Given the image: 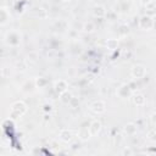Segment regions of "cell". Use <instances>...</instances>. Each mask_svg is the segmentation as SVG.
I'll return each instance as SVG.
<instances>
[{"instance_id":"44dd1931","label":"cell","mask_w":156,"mask_h":156,"mask_svg":"<svg viewBox=\"0 0 156 156\" xmlns=\"http://www.w3.org/2000/svg\"><path fill=\"white\" fill-rule=\"evenodd\" d=\"M84 31H86V32H93V31H94V25H93L92 22L86 23V25H84Z\"/></svg>"},{"instance_id":"9c48e42d","label":"cell","mask_w":156,"mask_h":156,"mask_svg":"<svg viewBox=\"0 0 156 156\" xmlns=\"http://www.w3.org/2000/svg\"><path fill=\"white\" fill-rule=\"evenodd\" d=\"M9 20H10V14L5 8H2V10H0V23L5 25Z\"/></svg>"},{"instance_id":"8992f818","label":"cell","mask_w":156,"mask_h":156,"mask_svg":"<svg viewBox=\"0 0 156 156\" xmlns=\"http://www.w3.org/2000/svg\"><path fill=\"white\" fill-rule=\"evenodd\" d=\"M152 25H154V21L151 20L150 16H143V17L140 18V27H142V28L149 29V28L152 27Z\"/></svg>"},{"instance_id":"7a4b0ae2","label":"cell","mask_w":156,"mask_h":156,"mask_svg":"<svg viewBox=\"0 0 156 156\" xmlns=\"http://www.w3.org/2000/svg\"><path fill=\"white\" fill-rule=\"evenodd\" d=\"M6 43L11 46H17L20 44V35L16 32H11L6 37Z\"/></svg>"},{"instance_id":"7402d4cb","label":"cell","mask_w":156,"mask_h":156,"mask_svg":"<svg viewBox=\"0 0 156 156\" xmlns=\"http://www.w3.org/2000/svg\"><path fill=\"white\" fill-rule=\"evenodd\" d=\"M148 136H149V139L151 140V142H155L156 143V132H150L149 134H148Z\"/></svg>"},{"instance_id":"5b68a950","label":"cell","mask_w":156,"mask_h":156,"mask_svg":"<svg viewBox=\"0 0 156 156\" xmlns=\"http://www.w3.org/2000/svg\"><path fill=\"white\" fill-rule=\"evenodd\" d=\"M60 139L65 143H70L73 139V132L70 129H64L60 132Z\"/></svg>"},{"instance_id":"484cf974","label":"cell","mask_w":156,"mask_h":156,"mask_svg":"<svg viewBox=\"0 0 156 156\" xmlns=\"http://www.w3.org/2000/svg\"><path fill=\"white\" fill-rule=\"evenodd\" d=\"M62 2H70V0H62Z\"/></svg>"},{"instance_id":"5bb4252c","label":"cell","mask_w":156,"mask_h":156,"mask_svg":"<svg viewBox=\"0 0 156 156\" xmlns=\"http://www.w3.org/2000/svg\"><path fill=\"white\" fill-rule=\"evenodd\" d=\"M90 135H92V133H90V130H89L88 128H83V129L80 132V136H81V139H82V140H87V139H89V138H90Z\"/></svg>"},{"instance_id":"603a6c76","label":"cell","mask_w":156,"mask_h":156,"mask_svg":"<svg viewBox=\"0 0 156 156\" xmlns=\"http://www.w3.org/2000/svg\"><path fill=\"white\" fill-rule=\"evenodd\" d=\"M120 33H123V34H124V33H128V28H127L126 26H121V27H120Z\"/></svg>"},{"instance_id":"3957f363","label":"cell","mask_w":156,"mask_h":156,"mask_svg":"<svg viewBox=\"0 0 156 156\" xmlns=\"http://www.w3.org/2000/svg\"><path fill=\"white\" fill-rule=\"evenodd\" d=\"M90 107H92V110H93L95 113H103V112H105V110H106V105H105V103L101 101V100L94 101Z\"/></svg>"},{"instance_id":"30bf717a","label":"cell","mask_w":156,"mask_h":156,"mask_svg":"<svg viewBox=\"0 0 156 156\" xmlns=\"http://www.w3.org/2000/svg\"><path fill=\"white\" fill-rule=\"evenodd\" d=\"M133 103L136 105V106H142L145 104V96L143 94H135L133 96Z\"/></svg>"},{"instance_id":"277c9868","label":"cell","mask_w":156,"mask_h":156,"mask_svg":"<svg viewBox=\"0 0 156 156\" xmlns=\"http://www.w3.org/2000/svg\"><path fill=\"white\" fill-rule=\"evenodd\" d=\"M145 67L142 65H136L132 68V74L134 78H143L145 76Z\"/></svg>"},{"instance_id":"ba28073f","label":"cell","mask_w":156,"mask_h":156,"mask_svg":"<svg viewBox=\"0 0 156 156\" xmlns=\"http://www.w3.org/2000/svg\"><path fill=\"white\" fill-rule=\"evenodd\" d=\"M89 130H90L92 135L98 134V133L101 130V123H100L99 121H93V122L90 123V126H89Z\"/></svg>"},{"instance_id":"d4e9b609","label":"cell","mask_w":156,"mask_h":156,"mask_svg":"<svg viewBox=\"0 0 156 156\" xmlns=\"http://www.w3.org/2000/svg\"><path fill=\"white\" fill-rule=\"evenodd\" d=\"M122 154H123V155H130V154H132V151L126 149V150H123V152H122Z\"/></svg>"},{"instance_id":"6da1fadb","label":"cell","mask_w":156,"mask_h":156,"mask_svg":"<svg viewBox=\"0 0 156 156\" xmlns=\"http://www.w3.org/2000/svg\"><path fill=\"white\" fill-rule=\"evenodd\" d=\"M27 111V105L23 101H16L11 105V116L12 117H21Z\"/></svg>"},{"instance_id":"52a82bcc","label":"cell","mask_w":156,"mask_h":156,"mask_svg":"<svg viewBox=\"0 0 156 156\" xmlns=\"http://www.w3.org/2000/svg\"><path fill=\"white\" fill-rule=\"evenodd\" d=\"M55 90H56V93H58V94L65 93V92L67 90V83H66L65 81H62V80L57 81V82L55 83Z\"/></svg>"},{"instance_id":"ffe728a7","label":"cell","mask_w":156,"mask_h":156,"mask_svg":"<svg viewBox=\"0 0 156 156\" xmlns=\"http://www.w3.org/2000/svg\"><path fill=\"white\" fill-rule=\"evenodd\" d=\"M70 105H71L72 107H77L78 105H80V100H78L77 98H73V96H72V99L70 100Z\"/></svg>"},{"instance_id":"8fae6325","label":"cell","mask_w":156,"mask_h":156,"mask_svg":"<svg viewBox=\"0 0 156 156\" xmlns=\"http://www.w3.org/2000/svg\"><path fill=\"white\" fill-rule=\"evenodd\" d=\"M136 128L138 126L134 124V123H128L126 127H124V132L128 134V135H134L136 133Z\"/></svg>"},{"instance_id":"e0dca14e","label":"cell","mask_w":156,"mask_h":156,"mask_svg":"<svg viewBox=\"0 0 156 156\" xmlns=\"http://www.w3.org/2000/svg\"><path fill=\"white\" fill-rule=\"evenodd\" d=\"M106 45H107L109 49L115 50V49H117V46H118V42H117L116 39H109V40L106 42Z\"/></svg>"},{"instance_id":"7c38bea8","label":"cell","mask_w":156,"mask_h":156,"mask_svg":"<svg viewBox=\"0 0 156 156\" xmlns=\"http://www.w3.org/2000/svg\"><path fill=\"white\" fill-rule=\"evenodd\" d=\"M129 94H130V88H129V86H127V84L122 86V87L118 89V95H120L121 98H127Z\"/></svg>"},{"instance_id":"4fadbf2b","label":"cell","mask_w":156,"mask_h":156,"mask_svg":"<svg viewBox=\"0 0 156 156\" xmlns=\"http://www.w3.org/2000/svg\"><path fill=\"white\" fill-rule=\"evenodd\" d=\"M105 14H106V11H105V8H104V6L98 5V6L94 8V15H95V16L103 17V16H105Z\"/></svg>"},{"instance_id":"9a60e30c","label":"cell","mask_w":156,"mask_h":156,"mask_svg":"<svg viewBox=\"0 0 156 156\" xmlns=\"http://www.w3.org/2000/svg\"><path fill=\"white\" fill-rule=\"evenodd\" d=\"M61 95V101L62 103H65V104H70V100L72 99V95H71V93H68L67 90L65 92V93H62V94H60Z\"/></svg>"},{"instance_id":"cb8c5ba5","label":"cell","mask_w":156,"mask_h":156,"mask_svg":"<svg viewBox=\"0 0 156 156\" xmlns=\"http://www.w3.org/2000/svg\"><path fill=\"white\" fill-rule=\"evenodd\" d=\"M150 118H151V122H152L154 124H156V113H152Z\"/></svg>"},{"instance_id":"2e32d148","label":"cell","mask_w":156,"mask_h":156,"mask_svg":"<svg viewBox=\"0 0 156 156\" xmlns=\"http://www.w3.org/2000/svg\"><path fill=\"white\" fill-rule=\"evenodd\" d=\"M34 84H35V83H34L33 81H31V82H29V81H27L26 83H23V84H22V90H23V92H31V90H33Z\"/></svg>"},{"instance_id":"ac0fdd59","label":"cell","mask_w":156,"mask_h":156,"mask_svg":"<svg viewBox=\"0 0 156 156\" xmlns=\"http://www.w3.org/2000/svg\"><path fill=\"white\" fill-rule=\"evenodd\" d=\"M46 83H48V81L45 80V78H43V77L38 78V80L35 81V84H37V87H39V88H43V87H45V86H46Z\"/></svg>"},{"instance_id":"d6986e66","label":"cell","mask_w":156,"mask_h":156,"mask_svg":"<svg viewBox=\"0 0 156 156\" xmlns=\"http://www.w3.org/2000/svg\"><path fill=\"white\" fill-rule=\"evenodd\" d=\"M16 67H17V70H20V71H25V70L27 68V64H26L25 60H21V61H18V62L16 64Z\"/></svg>"}]
</instances>
